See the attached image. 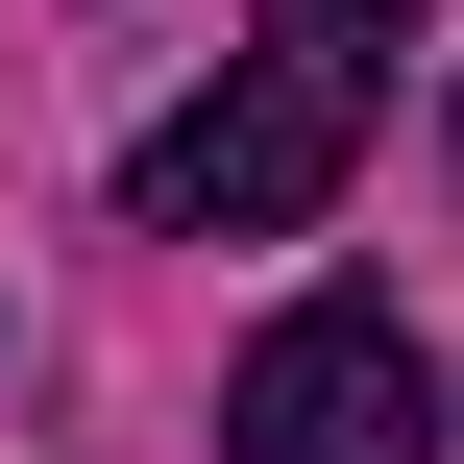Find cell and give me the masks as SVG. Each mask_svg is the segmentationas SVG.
<instances>
[{
	"label": "cell",
	"mask_w": 464,
	"mask_h": 464,
	"mask_svg": "<svg viewBox=\"0 0 464 464\" xmlns=\"http://www.w3.org/2000/svg\"><path fill=\"white\" fill-rule=\"evenodd\" d=\"M220 464H440V367L392 294H294L220 392Z\"/></svg>",
	"instance_id": "cell-2"
},
{
	"label": "cell",
	"mask_w": 464,
	"mask_h": 464,
	"mask_svg": "<svg viewBox=\"0 0 464 464\" xmlns=\"http://www.w3.org/2000/svg\"><path fill=\"white\" fill-rule=\"evenodd\" d=\"M269 49H318V73H392V49H416V0H269Z\"/></svg>",
	"instance_id": "cell-3"
},
{
	"label": "cell",
	"mask_w": 464,
	"mask_h": 464,
	"mask_svg": "<svg viewBox=\"0 0 464 464\" xmlns=\"http://www.w3.org/2000/svg\"><path fill=\"white\" fill-rule=\"evenodd\" d=\"M440 171H464V122H440Z\"/></svg>",
	"instance_id": "cell-4"
},
{
	"label": "cell",
	"mask_w": 464,
	"mask_h": 464,
	"mask_svg": "<svg viewBox=\"0 0 464 464\" xmlns=\"http://www.w3.org/2000/svg\"><path fill=\"white\" fill-rule=\"evenodd\" d=\"M343 171H367V73H318V49H245L196 122H147L122 220H147V245H294Z\"/></svg>",
	"instance_id": "cell-1"
}]
</instances>
